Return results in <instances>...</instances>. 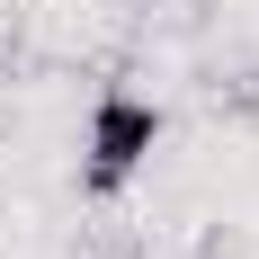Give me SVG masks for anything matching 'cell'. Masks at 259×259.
I'll list each match as a JSON object with an SVG mask.
<instances>
[{
    "label": "cell",
    "mask_w": 259,
    "mask_h": 259,
    "mask_svg": "<svg viewBox=\"0 0 259 259\" xmlns=\"http://www.w3.org/2000/svg\"><path fill=\"white\" fill-rule=\"evenodd\" d=\"M161 143V107L134 99V90H107L99 107H90V134H80V188L90 197H116V188L152 161Z\"/></svg>",
    "instance_id": "cell-1"
}]
</instances>
